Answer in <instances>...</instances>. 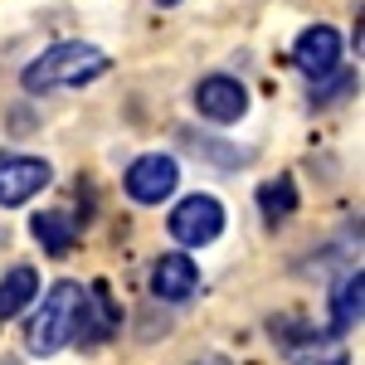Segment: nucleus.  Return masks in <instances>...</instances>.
<instances>
[{
	"instance_id": "3",
	"label": "nucleus",
	"mask_w": 365,
	"mask_h": 365,
	"mask_svg": "<svg viewBox=\"0 0 365 365\" xmlns=\"http://www.w3.org/2000/svg\"><path fill=\"white\" fill-rule=\"evenodd\" d=\"M170 239L175 244H185V249H205V244H215L220 239V229H225V205L215 195H190L180 200L175 210H170Z\"/></svg>"
},
{
	"instance_id": "15",
	"label": "nucleus",
	"mask_w": 365,
	"mask_h": 365,
	"mask_svg": "<svg viewBox=\"0 0 365 365\" xmlns=\"http://www.w3.org/2000/svg\"><path fill=\"white\" fill-rule=\"evenodd\" d=\"M156 5H180V0H156Z\"/></svg>"
},
{
	"instance_id": "11",
	"label": "nucleus",
	"mask_w": 365,
	"mask_h": 365,
	"mask_svg": "<svg viewBox=\"0 0 365 365\" xmlns=\"http://www.w3.org/2000/svg\"><path fill=\"white\" fill-rule=\"evenodd\" d=\"M361 297H365V273L356 268V273L336 287V297H331V327H336V331L361 327Z\"/></svg>"
},
{
	"instance_id": "9",
	"label": "nucleus",
	"mask_w": 365,
	"mask_h": 365,
	"mask_svg": "<svg viewBox=\"0 0 365 365\" xmlns=\"http://www.w3.org/2000/svg\"><path fill=\"white\" fill-rule=\"evenodd\" d=\"M117 331V307L113 297H108V287L103 282H93L83 292V307H78V322H73V341H83V346H98V341H108Z\"/></svg>"
},
{
	"instance_id": "1",
	"label": "nucleus",
	"mask_w": 365,
	"mask_h": 365,
	"mask_svg": "<svg viewBox=\"0 0 365 365\" xmlns=\"http://www.w3.org/2000/svg\"><path fill=\"white\" fill-rule=\"evenodd\" d=\"M103 73H108V54L98 44L68 39V44H54L39 58H29L20 83H25V93H54V88H83L93 78H103Z\"/></svg>"
},
{
	"instance_id": "14",
	"label": "nucleus",
	"mask_w": 365,
	"mask_h": 365,
	"mask_svg": "<svg viewBox=\"0 0 365 365\" xmlns=\"http://www.w3.org/2000/svg\"><path fill=\"white\" fill-rule=\"evenodd\" d=\"M195 365H229L225 356H205V361H195Z\"/></svg>"
},
{
	"instance_id": "7",
	"label": "nucleus",
	"mask_w": 365,
	"mask_h": 365,
	"mask_svg": "<svg viewBox=\"0 0 365 365\" xmlns=\"http://www.w3.org/2000/svg\"><path fill=\"white\" fill-rule=\"evenodd\" d=\"M151 292H156L161 302H190L200 292L195 258H185V253H161L156 268H151Z\"/></svg>"
},
{
	"instance_id": "13",
	"label": "nucleus",
	"mask_w": 365,
	"mask_h": 365,
	"mask_svg": "<svg viewBox=\"0 0 365 365\" xmlns=\"http://www.w3.org/2000/svg\"><path fill=\"white\" fill-rule=\"evenodd\" d=\"M258 210L278 225V220H287L292 210H297V185L292 180H268L263 190H258Z\"/></svg>"
},
{
	"instance_id": "5",
	"label": "nucleus",
	"mask_w": 365,
	"mask_h": 365,
	"mask_svg": "<svg viewBox=\"0 0 365 365\" xmlns=\"http://www.w3.org/2000/svg\"><path fill=\"white\" fill-rule=\"evenodd\" d=\"M122 185H127V195L137 200V205H161L170 200V190L180 185V166L161 156V151H151V156H137L127 175H122Z\"/></svg>"
},
{
	"instance_id": "6",
	"label": "nucleus",
	"mask_w": 365,
	"mask_h": 365,
	"mask_svg": "<svg viewBox=\"0 0 365 365\" xmlns=\"http://www.w3.org/2000/svg\"><path fill=\"white\" fill-rule=\"evenodd\" d=\"M195 108H200V117H210V122L229 127V122H239V117L249 113V93H244L239 78L215 73V78H205V83L195 88Z\"/></svg>"
},
{
	"instance_id": "8",
	"label": "nucleus",
	"mask_w": 365,
	"mask_h": 365,
	"mask_svg": "<svg viewBox=\"0 0 365 365\" xmlns=\"http://www.w3.org/2000/svg\"><path fill=\"white\" fill-rule=\"evenodd\" d=\"M292 58H297V68H302L307 78H327V73H331V68L341 63V34H336L331 25H312V29H302V39H297Z\"/></svg>"
},
{
	"instance_id": "2",
	"label": "nucleus",
	"mask_w": 365,
	"mask_h": 365,
	"mask_svg": "<svg viewBox=\"0 0 365 365\" xmlns=\"http://www.w3.org/2000/svg\"><path fill=\"white\" fill-rule=\"evenodd\" d=\"M78 307H83V287L78 282H54L44 292V307L34 312L25 331V346L34 356H54L73 341V322H78Z\"/></svg>"
},
{
	"instance_id": "12",
	"label": "nucleus",
	"mask_w": 365,
	"mask_h": 365,
	"mask_svg": "<svg viewBox=\"0 0 365 365\" xmlns=\"http://www.w3.org/2000/svg\"><path fill=\"white\" fill-rule=\"evenodd\" d=\"M34 239H39V244H44V253H68L73 249V244H78V225H73V220H68V215H34Z\"/></svg>"
},
{
	"instance_id": "4",
	"label": "nucleus",
	"mask_w": 365,
	"mask_h": 365,
	"mask_svg": "<svg viewBox=\"0 0 365 365\" xmlns=\"http://www.w3.org/2000/svg\"><path fill=\"white\" fill-rule=\"evenodd\" d=\"M54 180V170L44 156H20V151H0V205L5 210H15V205H25L34 200L44 185Z\"/></svg>"
},
{
	"instance_id": "10",
	"label": "nucleus",
	"mask_w": 365,
	"mask_h": 365,
	"mask_svg": "<svg viewBox=\"0 0 365 365\" xmlns=\"http://www.w3.org/2000/svg\"><path fill=\"white\" fill-rule=\"evenodd\" d=\"M34 297H39V273H34V268H10V273L0 278V322L20 317Z\"/></svg>"
}]
</instances>
